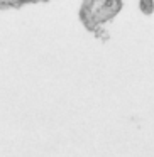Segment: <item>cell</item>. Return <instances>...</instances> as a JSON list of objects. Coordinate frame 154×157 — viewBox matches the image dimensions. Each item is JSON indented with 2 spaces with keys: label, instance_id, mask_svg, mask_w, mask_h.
<instances>
[]
</instances>
